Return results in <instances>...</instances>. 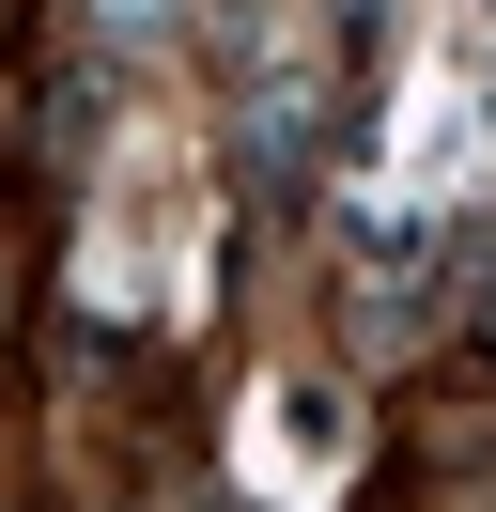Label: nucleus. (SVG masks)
Wrapping results in <instances>:
<instances>
[{"label":"nucleus","mask_w":496,"mask_h":512,"mask_svg":"<svg viewBox=\"0 0 496 512\" xmlns=\"http://www.w3.org/2000/svg\"><path fill=\"white\" fill-rule=\"evenodd\" d=\"M78 16H93L109 47H155V32H171V0H78Z\"/></svg>","instance_id":"1"},{"label":"nucleus","mask_w":496,"mask_h":512,"mask_svg":"<svg viewBox=\"0 0 496 512\" xmlns=\"http://www.w3.org/2000/svg\"><path fill=\"white\" fill-rule=\"evenodd\" d=\"M481 326H496V295H481Z\"/></svg>","instance_id":"2"}]
</instances>
